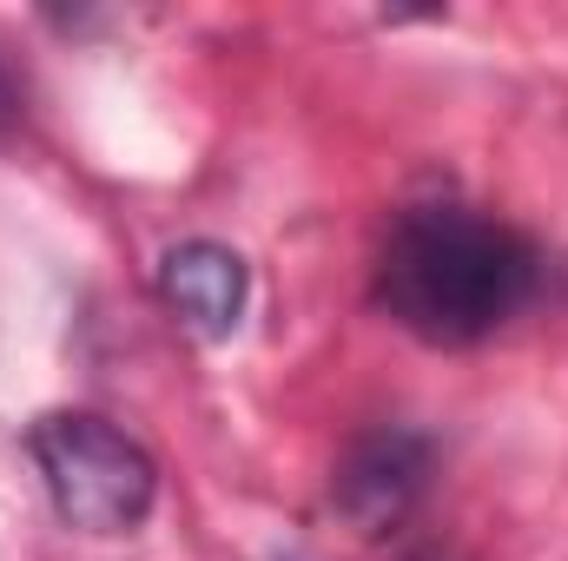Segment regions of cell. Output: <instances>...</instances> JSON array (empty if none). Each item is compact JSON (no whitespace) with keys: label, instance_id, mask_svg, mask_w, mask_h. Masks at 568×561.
I'll return each instance as SVG.
<instances>
[{"label":"cell","instance_id":"5b68a950","mask_svg":"<svg viewBox=\"0 0 568 561\" xmlns=\"http://www.w3.org/2000/svg\"><path fill=\"white\" fill-rule=\"evenodd\" d=\"M20 120V106H13V80H7V67H0V133Z\"/></svg>","mask_w":568,"mask_h":561},{"label":"cell","instance_id":"8992f818","mask_svg":"<svg viewBox=\"0 0 568 561\" xmlns=\"http://www.w3.org/2000/svg\"><path fill=\"white\" fill-rule=\"evenodd\" d=\"M424 561H436V555H424Z\"/></svg>","mask_w":568,"mask_h":561},{"label":"cell","instance_id":"277c9868","mask_svg":"<svg viewBox=\"0 0 568 561\" xmlns=\"http://www.w3.org/2000/svg\"><path fill=\"white\" fill-rule=\"evenodd\" d=\"M159 290L199 337H232L239 317H245V297H252V272L232 245L185 238L159 258Z\"/></svg>","mask_w":568,"mask_h":561},{"label":"cell","instance_id":"6da1fadb","mask_svg":"<svg viewBox=\"0 0 568 561\" xmlns=\"http://www.w3.org/2000/svg\"><path fill=\"white\" fill-rule=\"evenodd\" d=\"M542 284L523 232L469 205H410L377 258V304L424 344L463 350L503 330Z\"/></svg>","mask_w":568,"mask_h":561},{"label":"cell","instance_id":"3957f363","mask_svg":"<svg viewBox=\"0 0 568 561\" xmlns=\"http://www.w3.org/2000/svg\"><path fill=\"white\" fill-rule=\"evenodd\" d=\"M429 469H436V449H429L424 429L384 422V429H371L344 449V462L331 476V496H337V509L357 536H384L424 502Z\"/></svg>","mask_w":568,"mask_h":561},{"label":"cell","instance_id":"7a4b0ae2","mask_svg":"<svg viewBox=\"0 0 568 561\" xmlns=\"http://www.w3.org/2000/svg\"><path fill=\"white\" fill-rule=\"evenodd\" d=\"M27 456L80 536H133L159 502V462L100 410H47L27 422Z\"/></svg>","mask_w":568,"mask_h":561}]
</instances>
